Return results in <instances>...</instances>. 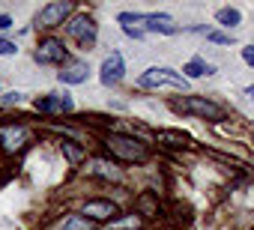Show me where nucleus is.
Segmentation results:
<instances>
[{"label":"nucleus","instance_id":"nucleus-1","mask_svg":"<svg viewBox=\"0 0 254 230\" xmlns=\"http://www.w3.org/2000/svg\"><path fill=\"white\" fill-rule=\"evenodd\" d=\"M102 150L117 165H147L153 159V147L147 141H141L135 135H126V132H108V135H102Z\"/></svg>","mask_w":254,"mask_h":230},{"label":"nucleus","instance_id":"nucleus-2","mask_svg":"<svg viewBox=\"0 0 254 230\" xmlns=\"http://www.w3.org/2000/svg\"><path fill=\"white\" fill-rule=\"evenodd\" d=\"M171 111L183 114V117L203 120V123H221V120H227V108L221 102H215L212 96H203V93H183L180 99L171 102Z\"/></svg>","mask_w":254,"mask_h":230},{"label":"nucleus","instance_id":"nucleus-3","mask_svg":"<svg viewBox=\"0 0 254 230\" xmlns=\"http://www.w3.org/2000/svg\"><path fill=\"white\" fill-rule=\"evenodd\" d=\"M63 33H66V39H72L75 48L84 51V54H90V51L96 48V42H99V24H96V18H93L90 12H75V15L66 21Z\"/></svg>","mask_w":254,"mask_h":230},{"label":"nucleus","instance_id":"nucleus-4","mask_svg":"<svg viewBox=\"0 0 254 230\" xmlns=\"http://www.w3.org/2000/svg\"><path fill=\"white\" fill-rule=\"evenodd\" d=\"M141 90H180V93H189V81L183 78L180 69H171V66H150L138 75L135 81Z\"/></svg>","mask_w":254,"mask_h":230},{"label":"nucleus","instance_id":"nucleus-5","mask_svg":"<svg viewBox=\"0 0 254 230\" xmlns=\"http://www.w3.org/2000/svg\"><path fill=\"white\" fill-rule=\"evenodd\" d=\"M75 15V3H69V0H51V3H45L36 15H33V27L42 33V36H51L54 30L66 27V21Z\"/></svg>","mask_w":254,"mask_h":230},{"label":"nucleus","instance_id":"nucleus-6","mask_svg":"<svg viewBox=\"0 0 254 230\" xmlns=\"http://www.w3.org/2000/svg\"><path fill=\"white\" fill-rule=\"evenodd\" d=\"M33 60L39 63V66H66L69 60H72V54H69V48H66V42L60 39V36H39V42H36V48H33Z\"/></svg>","mask_w":254,"mask_h":230},{"label":"nucleus","instance_id":"nucleus-7","mask_svg":"<svg viewBox=\"0 0 254 230\" xmlns=\"http://www.w3.org/2000/svg\"><path fill=\"white\" fill-rule=\"evenodd\" d=\"M30 144V129L24 123H15V120H6V123H0V153L3 156H18L24 153Z\"/></svg>","mask_w":254,"mask_h":230},{"label":"nucleus","instance_id":"nucleus-8","mask_svg":"<svg viewBox=\"0 0 254 230\" xmlns=\"http://www.w3.org/2000/svg\"><path fill=\"white\" fill-rule=\"evenodd\" d=\"M78 212H81L90 224H111L114 218L123 215V212H120V203L111 200V197H87V200H81Z\"/></svg>","mask_w":254,"mask_h":230},{"label":"nucleus","instance_id":"nucleus-9","mask_svg":"<svg viewBox=\"0 0 254 230\" xmlns=\"http://www.w3.org/2000/svg\"><path fill=\"white\" fill-rule=\"evenodd\" d=\"M33 108L45 117H69L75 114V99L69 90H57V93H42L33 99Z\"/></svg>","mask_w":254,"mask_h":230},{"label":"nucleus","instance_id":"nucleus-10","mask_svg":"<svg viewBox=\"0 0 254 230\" xmlns=\"http://www.w3.org/2000/svg\"><path fill=\"white\" fill-rule=\"evenodd\" d=\"M81 171L87 179H99V182H120L123 179V168L108 156H87Z\"/></svg>","mask_w":254,"mask_h":230},{"label":"nucleus","instance_id":"nucleus-11","mask_svg":"<svg viewBox=\"0 0 254 230\" xmlns=\"http://www.w3.org/2000/svg\"><path fill=\"white\" fill-rule=\"evenodd\" d=\"M123 78H126V57L120 51H111L102 60V66H99V84L108 87V90H114V87L123 84Z\"/></svg>","mask_w":254,"mask_h":230},{"label":"nucleus","instance_id":"nucleus-12","mask_svg":"<svg viewBox=\"0 0 254 230\" xmlns=\"http://www.w3.org/2000/svg\"><path fill=\"white\" fill-rule=\"evenodd\" d=\"M144 33H159V36H177L183 27L177 24V18L171 12H144Z\"/></svg>","mask_w":254,"mask_h":230},{"label":"nucleus","instance_id":"nucleus-13","mask_svg":"<svg viewBox=\"0 0 254 230\" xmlns=\"http://www.w3.org/2000/svg\"><path fill=\"white\" fill-rule=\"evenodd\" d=\"M90 75H93V69H90V63L87 60H69L60 72H57V81L63 84V87H78V84H87L90 81Z\"/></svg>","mask_w":254,"mask_h":230},{"label":"nucleus","instance_id":"nucleus-14","mask_svg":"<svg viewBox=\"0 0 254 230\" xmlns=\"http://www.w3.org/2000/svg\"><path fill=\"white\" fill-rule=\"evenodd\" d=\"M135 212L144 218V221H150V218H162V200H159V194L156 191H141L138 197H135Z\"/></svg>","mask_w":254,"mask_h":230},{"label":"nucleus","instance_id":"nucleus-15","mask_svg":"<svg viewBox=\"0 0 254 230\" xmlns=\"http://www.w3.org/2000/svg\"><path fill=\"white\" fill-rule=\"evenodd\" d=\"M183 78L186 81H197V78H209V75H215L218 72V66L215 63H206L203 57H191V60H186L183 63Z\"/></svg>","mask_w":254,"mask_h":230},{"label":"nucleus","instance_id":"nucleus-16","mask_svg":"<svg viewBox=\"0 0 254 230\" xmlns=\"http://www.w3.org/2000/svg\"><path fill=\"white\" fill-rule=\"evenodd\" d=\"M93 227L96 224H90L81 212H63L48 224V230H93Z\"/></svg>","mask_w":254,"mask_h":230},{"label":"nucleus","instance_id":"nucleus-17","mask_svg":"<svg viewBox=\"0 0 254 230\" xmlns=\"http://www.w3.org/2000/svg\"><path fill=\"white\" fill-rule=\"evenodd\" d=\"M60 153H63V159L72 165V168H78V165H84L87 162V147L81 144V141H75V138H60Z\"/></svg>","mask_w":254,"mask_h":230},{"label":"nucleus","instance_id":"nucleus-18","mask_svg":"<svg viewBox=\"0 0 254 230\" xmlns=\"http://www.w3.org/2000/svg\"><path fill=\"white\" fill-rule=\"evenodd\" d=\"M212 18H215V27L224 30V33H233V30L242 24V12H239L236 6H218Z\"/></svg>","mask_w":254,"mask_h":230},{"label":"nucleus","instance_id":"nucleus-19","mask_svg":"<svg viewBox=\"0 0 254 230\" xmlns=\"http://www.w3.org/2000/svg\"><path fill=\"white\" fill-rule=\"evenodd\" d=\"M144 218L138 215V212H123L120 218H114L111 224H108V230H144Z\"/></svg>","mask_w":254,"mask_h":230},{"label":"nucleus","instance_id":"nucleus-20","mask_svg":"<svg viewBox=\"0 0 254 230\" xmlns=\"http://www.w3.org/2000/svg\"><path fill=\"white\" fill-rule=\"evenodd\" d=\"M156 138H159L162 144H168V147H191V138L183 135V132H168V129H162Z\"/></svg>","mask_w":254,"mask_h":230},{"label":"nucleus","instance_id":"nucleus-21","mask_svg":"<svg viewBox=\"0 0 254 230\" xmlns=\"http://www.w3.org/2000/svg\"><path fill=\"white\" fill-rule=\"evenodd\" d=\"M206 42H209V45H224V48H230V45L236 42V36H233V33H224V30H218V27H212V30L206 33Z\"/></svg>","mask_w":254,"mask_h":230},{"label":"nucleus","instance_id":"nucleus-22","mask_svg":"<svg viewBox=\"0 0 254 230\" xmlns=\"http://www.w3.org/2000/svg\"><path fill=\"white\" fill-rule=\"evenodd\" d=\"M18 54V42H12L9 36H0V57H15Z\"/></svg>","mask_w":254,"mask_h":230},{"label":"nucleus","instance_id":"nucleus-23","mask_svg":"<svg viewBox=\"0 0 254 230\" xmlns=\"http://www.w3.org/2000/svg\"><path fill=\"white\" fill-rule=\"evenodd\" d=\"M21 102H24L21 90H6L3 96H0V105H21Z\"/></svg>","mask_w":254,"mask_h":230},{"label":"nucleus","instance_id":"nucleus-24","mask_svg":"<svg viewBox=\"0 0 254 230\" xmlns=\"http://www.w3.org/2000/svg\"><path fill=\"white\" fill-rule=\"evenodd\" d=\"M15 27V18L9 15V12H0V33H6V30H12Z\"/></svg>","mask_w":254,"mask_h":230},{"label":"nucleus","instance_id":"nucleus-25","mask_svg":"<svg viewBox=\"0 0 254 230\" xmlns=\"http://www.w3.org/2000/svg\"><path fill=\"white\" fill-rule=\"evenodd\" d=\"M239 54H242V63H245V66H251V69H254V42H251V45H245V48H242V51H239Z\"/></svg>","mask_w":254,"mask_h":230},{"label":"nucleus","instance_id":"nucleus-26","mask_svg":"<svg viewBox=\"0 0 254 230\" xmlns=\"http://www.w3.org/2000/svg\"><path fill=\"white\" fill-rule=\"evenodd\" d=\"M123 33L129 36V39H135V42H141V39H147V33L141 30V27H123Z\"/></svg>","mask_w":254,"mask_h":230},{"label":"nucleus","instance_id":"nucleus-27","mask_svg":"<svg viewBox=\"0 0 254 230\" xmlns=\"http://www.w3.org/2000/svg\"><path fill=\"white\" fill-rule=\"evenodd\" d=\"M245 96H248V99L254 102V84H248V87H245Z\"/></svg>","mask_w":254,"mask_h":230},{"label":"nucleus","instance_id":"nucleus-28","mask_svg":"<svg viewBox=\"0 0 254 230\" xmlns=\"http://www.w3.org/2000/svg\"><path fill=\"white\" fill-rule=\"evenodd\" d=\"M251 144H254V129H251Z\"/></svg>","mask_w":254,"mask_h":230},{"label":"nucleus","instance_id":"nucleus-29","mask_svg":"<svg viewBox=\"0 0 254 230\" xmlns=\"http://www.w3.org/2000/svg\"><path fill=\"white\" fill-rule=\"evenodd\" d=\"M251 218H254V215H251Z\"/></svg>","mask_w":254,"mask_h":230}]
</instances>
